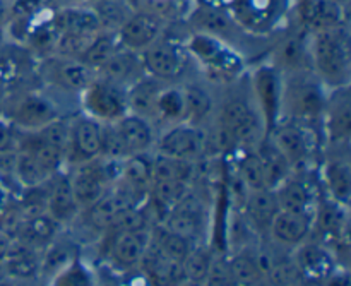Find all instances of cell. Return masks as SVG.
<instances>
[{"mask_svg":"<svg viewBox=\"0 0 351 286\" xmlns=\"http://www.w3.org/2000/svg\"><path fill=\"white\" fill-rule=\"evenodd\" d=\"M184 43L192 64L201 71V78L211 84L230 86L247 74L249 60L245 55L223 40L187 31Z\"/></svg>","mask_w":351,"mask_h":286,"instance_id":"cell-1","label":"cell"},{"mask_svg":"<svg viewBox=\"0 0 351 286\" xmlns=\"http://www.w3.org/2000/svg\"><path fill=\"white\" fill-rule=\"evenodd\" d=\"M350 26L308 33L311 71L328 91L345 88L351 82Z\"/></svg>","mask_w":351,"mask_h":286,"instance_id":"cell-2","label":"cell"},{"mask_svg":"<svg viewBox=\"0 0 351 286\" xmlns=\"http://www.w3.org/2000/svg\"><path fill=\"white\" fill-rule=\"evenodd\" d=\"M328 93L311 69L285 72L280 120H293L319 127Z\"/></svg>","mask_w":351,"mask_h":286,"instance_id":"cell-3","label":"cell"},{"mask_svg":"<svg viewBox=\"0 0 351 286\" xmlns=\"http://www.w3.org/2000/svg\"><path fill=\"white\" fill-rule=\"evenodd\" d=\"M62 98L64 96L45 88L23 89L17 95H10L9 91L0 113L5 115L19 132H38L53 120L71 117V113L65 112L69 102H62Z\"/></svg>","mask_w":351,"mask_h":286,"instance_id":"cell-4","label":"cell"},{"mask_svg":"<svg viewBox=\"0 0 351 286\" xmlns=\"http://www.w3.org/2000/svg\"><path fill=\"white\" fill-rule=\"evenodd\" d=\"M267 139L283 154L293 174H308L319 165L324 151L321 129L311 123L280 120Z\"/></svg>","mask_w":351,"mask_h":286,"instance_id":"cell-5","label":"cell"},{"mask_svg":"<svg viewBox=\"0 0 351 286\" xmlns=\"http://www.w3.org/2000/svg\"><path fill=\"white\" fill-rule=\"evenodd\" d=\"M156 137L158 129L153 122L129 112L117 122L103 123L101 153L113 160L153 153Z\"/></svg>","mask_w":351,"mask_h":286,"instance_id":"cell-6","label":"cell"},{"mask_svg":"<svg viewBox=\"0 0 351 286\" xmlns=\"http://www.w3.org/2000/svg\"><path fill=\"white\" fill-rule=\"evenodd\" d=\"M295 3L297 0H235L228 12L247 34L271 40L293 19Z\"/></svg>","mask_w":351,"mask_h":286,"instance_id":"cell-7","label":"cell"},{"mask_svg":"<svg viewBox=\"0 0 351 286\" xmlns=\"http://www.w3.org/2000/svg\"><path fill=\"white\" fill-rule=\"evenodd\" d=\"M34 74L43 84L41 88L69 99H77L96 78L95 69L79 58L60 53H50L38 58L34 64Z\"/></svg>","mask_w":351,"mask_h":286,"instance_id":"cell-8","label":"cell"},{"mask_svg":"<svg viewBox=\"0 0 351 286\" xmlns=\"http://www.w3.org/2000/svg\"><path fill=\"white\" fill-rule=\"evenodd\" d=\"M184 38L185 34L177 36L167 26L165 33L156 41L141 51L146 74L161 82H180L187 78L192 60L185 48Z\"/></svg>","mask_w":351,"mask_h":286,"instance_id":"cell-9","label":"cell"},{"mask_svg":"<svg viewBox=\"0 0 351 286\" xmlns=\"http://www.w3.org/2000/svg\"><path fill=\"white\" fill-rule=\"evenodd\" d=\"M247 84L254 103L259 108L261 117L264 120L266 134L273 130V127L281 119V89H283V72L271 64L267 58L257 62L256 65L247 69Z\"/></svg>","mask_w":351,"mask_h":286,"instance_id":"cell-10","label":"cell"},{"mask_svg":"<svg viewBox=\"0 0 351 286\" xmlns=\"http://www.w3.org/2000/svg\"><path fill=\"white\" fill-rule=\"evenodd\" d=\"M184 26L187 31H195V33H204L209 36H215L223 40L225 43L232 45L239 51H242L247 57L245 48L249 40H259L250 34H247L239 24L233 21L228 10L209 9V7H201L192 3L191 9L187 10L184 17Z\"/></svg>","mask_w":351,"mask_h":286,"instance_id":"cell-11","label":"cell"},{"mask_svg":"<svg viewBox=\"0 0 351 286\" xmlns=\"http://www.w3.org/2000/svg\"><path fill=\"white\" fill-rule=\"evenodd\" d=\"M79 112L101 123H112L122 119L129 113L127 105V89L106 81V79L96 78L91 84L79 95L77 98Z\"/></svg>","mask_w":351,"mask_h":286,"instance_id":"cell-12","label":"cell"},{"mask_svg":"<svg viewBox=\"0 0 351 286\" xmlns=\"http://www.w3.org/2000/svg\"><path fill=\"white\" fill-rule=\"evenodd\" d=\"M154 153L165 154L175 160L191 161V163H197L204 158H213L209 156L206 127L192 126L187 122L161 129L154 144Z\"/></svg>","mask_w":351,"mask_h":286,"instance_id":"cell-13","label":"cell"},{"mask_svg":"<svg viewBox=\"0 0 351 286\" xmlns=\"http://www.w3.org/2000/svg\"><path fill=\"white\" fill-rule=\"evenodd\" d=\"M324 150H350L351 141V91L350 86L328 93L321 123Z\"/></svg>","mask_w":351,"mask_h":286,"instance_id":"cell-14","label":"cell"},{"mask_svg":"<svg viewBox=\"0 0 351 286\" xmlns=\"http://www.w3.org/2000/svg\"><path fill=\"white\" fill-rule=\"evenodd\" d=\"M267 60L281 72H295L311 69V48L308 33L291 19L276 36H273Z\"/></svg>","mask_w":351,"mask_h":286,"instance_id":"cell-15","label":"cell"},{"mask_svg":"<svg viewBox=\"0 0 351 286\" xmlns=\"http://www.w3.org/2000/svg\"><path fill=\"white\" fill-rule=\"evenodd\" d=\"M168 23L154 10L136 2V10L117 31V40L122 48L141 53L167 29Z\"/></svg>","mask_w":351,"mask_h":286,"instance_id":"cell-16","label":"cell"},{"mask_svg":"<svg viewBox=\"0 0 351 286\" xmlns=\"http://www.w3.org/2000/svg\"><path fill=\"white\" fill-rule=\"evenodd\" d=\"M293 19L307 33L350 26V3L336 0H297Z\"/></svg>","mask_w":351,"mask_h":286,"instance_id":"cell-17","label":"cell"},{"mask_svg":"<svg viewBox=\"0 0 351 286\" xmlns=\"http://www.w3.org/2000/svg\"><path fill=\"white\" fill-rule=\"evenodd\" d=\"M350 150H324L319 161V177L326 194L338 204L348 208L351 198Z\"/></svg>","mask_w":351,"mask_h":286,"instance_id":"cell-18","label":"cell"},{"mask_svg":"<svg viewBox=\"0 0 351 286\" xmlns=\"http://www.w3.org/2000/svg\"><path fill=\"white\" fill-rule=\"evenodd\" d=\"M57 36L91 38L103 29L91 3L86 0L57 3L51 16Z\"/></svg>","mask_w":351,"mask_h":286,"instance_id":"cell-19","label":"cell"},{"mask_svg":"<svg viewBox=\"0 0 351 286\" xmlns=\"http://www.w3.org/2000/svg\"><path fill=\"white\" fill-rule=\"evenodd\" d=\"M103 123L84 113H75L71 119V146L67 167L101 156Z\"/></svg>","mask_w":351,"mask_h":286,"instance_id":"cell-20","label":"cell"},{"mask_svg":"<svg viewBox=\"0 0 351 286\" xmlns=\"http://www.w3.org/2000/svg\"><path fill=\"white\" fill-rule=\"evenodd\" d=\"M204 202L192 191L184 201L178 202L173 209H170L167 213V216H165V219L161 223L168 230H171V232L185 237L191 242L199 243V240L202 237V230H204Z\"/></svg>","mask_w":351,"mask_h":286,"instance_id":"cell-21","label":"cell"},{"mask_svg":"<svg viewBox=\"0 0 351 286\" xmlns=\"http://www.w3.org/2000/svg\"><path fill=\"white\" fill-rule=\"evenodd\" d=\"M185 96V122L192 126H208L215 117L218 99L211 88V82L204 78L187 79L180 81Z\"/></svg>","mask_w":351,"mask_h":286,"instance_id":"cell-22","label":"cell"},{"mask_svg":"<svg viewBox=\"0 0 351 286\" xmlns=\"http://www.w3.org/2000/svg\"><path fill=\"white\" fill-rule=\"evenodd\" d=\"M274 194L280 204V211L298 213L314 218L317 198L305 174H291L274 189Z\"/></svg>","mask_w":351,"mask_h":286,"instance_id":"cell-23","label":"cell"},{"mask_svg":"<svg viewBox=\"0 0 351 286\" xmlns=\"http://www.w3.org/2000/svg\"><path fill=\"white\" fill-rule=\"evenodd\" d=\"M96 74L99 78L106 79V81L125 89H129L130 86L141 81L144 75H147L146 69L143 65L141 53L127 50V48L122 47H119L113 51L112 57L96 71Z\"/></svg>","mask_w":351,"mask_h":286,"instance_id":"cell-24","label":"cell"},{"mask_svg":"<svg viewBox=\"0 0 351 286\" xmlns=\"http://www.w3.org/2000/svg\"><path fill=\"white\" fill-rule=\"evenodd\" d=\"M293 261L297 263L305 281L321 285L338 267L336 257L328 247L315 242H304L295 247Z\"/></svg>","mask_w":351,"mask_h":286,"instance_id":"cell-25","label":"cell"},{"mask_svg":"<svg viewBox=\"0 0 351 286\" xmlns=\"http://www.w3.org/2000/svg\"><path fill=\"white\" fill-rule=\"evenodd\" d=\"M48 184H50V189H48L47 201H45V211L60 226L69 225L77 218L81 208L72 192L67 171L65 174L60 171L58 175H55Z\"/></svg>","mask_w":351,"mask_h":286,"instance_id":"cell-26","label":"cell"},{"mask_svg":"<svg viewBox=\"0 0 351 286\" xmlns=\"http://www.w3.org/2000/svg\"><path fill=\"white\" fill-rule=\"evenodd\" d=\"M278 211L280 204L273 189H261V191L249 192L242 216L252 232L269 233V226Z\"/></svg>","mask_w":351,"mask_h":286,"instance_id":"cell-27","label":"cell"},{"mask_svg":"<svg viewBox=\"0 0 351 286\" xmlns=\"http://www.w3.org/2000/svg\"><path fill=\"white\" fill-rule=\"evenodd\" d=\"M312 218L298 213L278 211L269 226L271 239L283 247H298L311 237Z\"/></svg>","mask_w":351,"mask_h":286,"instance_id":"cell-28","label":"cell"},{"mask_svg":"<svg viewBox=\"0 0 351 286\" xmlns=\"http://www.w3.org/2000/svg\"><path fill=\"white\" fill-rule=\"evenodd\" d=\"M185 122V96L180 82H167L160 89L154 105L153 123L161 129Z\"/></svg>","mask_w":351,"mask_h":286,"instance_id":"cell-29","label":"cell"},{"mask_svg":"<svg viewBox=\"0 0 351 286\" xmlns=\"http://www.w3.org/2000/svg\"><path fill=\"white\" fill-rule=\"evenodd\" d=\"M147 247H149V228L115 233V240L110 247V257L117 266L134 267L141 264Z\"/></svg>","mask_w":351,"mask_h":286,"instance_id":"cell-30","label":"cell"},{"mask_svg":"<svg viewBox=\"0 0 351 286\" xmlns=\"http://www.w3.org/2000/svg\"><path fill=\"white\" fill-rule=\"evenodd\" d=\"M58 230H60V225L47 211L33 213L27 218L21 219L17 226L19 242L36 250L45 249L48 243L53 242L57 239Z\"/></svg>","mask_w":351,"mask_h":286,"instance_id":"cell-31","label":"cell"},{"mask_svg":"<svg viewBox=\"0 0 351 286\" xmlns=\"http://www.w3.org/2000/svg\"><path fill=\"white\" fill-rule=\"evenodd\" d=\"M40 250L24 246V243H19V247L12 243L7 256L2 259L3 274L9 280H34L40 276Z\"/></svg>","mask_w":351,"mask_h":286,"instance_id":"cell-32","label":"cell"},{"mask_svg":"<svg viewBox=\"0 0 351 286\" xmlns=\"http://www.w3.org/2000/svg\"><path fill=\"white\" fill-rule=\"evenodd\" d=\"M346 208L338 204L326 195L324 199H317L315 204L312 226L319 230L328 239L339 240L346 232Z\"/></svg>","mask_w":351,"mask_h":286,"instance_id":"cell-33","label":"cell"},{"mask_svg":"<svg viewBox=\"0 0 351 286\" xmlns=\"http://www.w3.org/2000/svg\"><path fill=\"white\" fill-rule=\"evenodd\" d=\"M14 177L17 185L26 191L43 187L53 178L36 156L24 147H17L14 153Z\"/></svg>","mask_w":351,"mask_h":286,"instance_id":"cell-34","label":"cell"},{"mask_svg":"<svg viewBox=\"0 0 351 286\" xmlns=\"http://www.w3.org/2000/svg\"><path fill=\"white\" fill-rule=\"evenodd\" d=\"M151 154H134L125 158L120 167L119 180L125 187L139 192V194L149 195L151 184H153V168H151Z\"/></svg>","mask_w":351,"mask_h":286,"instance_id":"cell-35","label":"cell"},{"mask_svg":"<svg viewBox=\"0 0 351 286\" xmlns=\"http://www.w3.org/2000/svg\"><path fill=\"white\" fill-rule=\"evenodd\" d=\"M163 84H167V82L158 81V79L151 78V75H144L141 81H137L136 84L130 86V88L127 89V105H129V112L144 117V119H147L149 122H153L154 105H156L158 93L163 88Z\"/></svg>","mask_w":351,"mask_h":286,"instance_id":"cell-36","label":"cell"},{"mask_svg":"<svg viewBox=\"0 0 351 286\" xmlns=\"http://www.w3.org/2000/svg\"><path fill=\"white\" fill-rule=\"evenodd\" d=\"M259 156L261 163L264 168V177H266V185L267 189H276L285 178L290 177L293 171L291 167L288 165V161L285 160L283 154L274 147V144L267 139V136L261 141V144L257 147H254Z\"/></svg>","mask_w":351,"mask_h":286,"instance_id":"cell-37","label":"cell"},{"mask_svg":"<svg viewBox=\"0 0 351 286\" xmlns=\"http://www.w3.org/2000/svg\"><path fill=\"white\" fill-rule=\"evenodd\" d=\"M77 259V250L75 246L71 242H64V240L55 239L53 242L48 243L43 250H41V263H40V278L43 280H51L55 274L60 273L62 270L72 264Z\"/></svg>","mask_w":351,"mask_h":286,"instance_id":"cell-38","label":"cell"},{"mask_svg":"<svg viewBox=\"0 0 351 286\" xmlns=\"http://www.w3.org/2000/svg\"><path fill=\"white\" fill-rule=\"evenodd\" d=\"M149 243L165 257L171 261H178V263H182L187 257V254L191 252L192 247L195 246L194 242H191L185 237L168 230L163 223L149 228Z\"/></svg>","mask_w":351,"mask_h":286,"instance_id":"cell-39","label":"cell"},{"mask_svg":"<svg viewBox=\"0 0 351 286\" xmlns=\"http://www.w3.org/2000/svg\"><path fill=\"white\" fill-rule=\"evenodd\" d=\"M230 270L239 286H269L252 250H239L228 257Z\"/></svg>","mask_w":351,"mask_h":286,"instance_id":"cell-40","label":"cell"},{"mask_svg":"<svg viewBox=\"0 0 351 286\" xmlns=\"http://www.w3.org/2000/svg\"><path fill=\"white\" fill-rule=\"evenodd\" d=\"M89 3L95 9L103 29L113 31V33H117L119 27L136 10V0H99V2Z\"/></svg>","mask_w":351,"mask_h":286,"instance_id":"cell-41","label":"cell"},{"mask_svg":"<svg viewBox=\"0 0 351 286\" xmlns=\"http://www.w3.org/2000/svg\"><path fill=\"white\" fill-rule=\"evenodd\" d=\"M119 47L120 45L119 40H117V33L101 29L89 40V43L86 45L84 51L81 53L79 60L84 62L86 65H89V67L95 69V71H98V69L112 57L113 51Z\"/></svg>","mask_w":351,"mask_h":286,"instance_id":"cell-42","label":"cell"},{"mask_svg":"<svg viewBox=\"0 0 351 286\" xmlns=\"http://www.w3.org/2000/svg\"><path fill=\"white\" fill-rule=\"evenodd\" d=\"M237 153V165L233 170L239 174L243 184L247 185L250 192L267 189L266 177H264V168L257 156L256 150H239Z\"/></svg>","mask_w":351,"mask_h":286,"instance_id":"cell-43","label":"cell"},{"mask_svg":"<svg viewBox=\"0 0 351 286\" xmlns=\"http://www.w3.org/2000/svg\"><path fill=\"white\" fill-rule=\"evenodd\" d=\"M213 257H215V254L209 247L195 243L191 252L187 254V257L182 261L185 281L187 283H204L209 267H211Z\"/></svg>","mask_w":351,"mask_h":286,"instance_id":"cell-44","label":"cell"},{"mask_svg":"<svg viewBox=\"0 0 351 286\" xmlns=\"http://www.w3.org/2000/svg\"><path fill=\"white\" fill-rule=\"evenodd\" d=\"M48 286H96L91 270L77 259L47 281Z\"/></svg>","mask_w":351,"mask_h":286,"instance_id":"cell-45","label":"cell"},{"mask_svg":"<svg viewBox=\"0 0 351 286\" xmlns=\"http://www.w3.org/2000/svg\"><path fill=\"white\" fill-rule=\"evenodd\" d=\"M266 280L269 286H297L304 281V276L293 257H290V259L278 261L266 274Z\"/></svg>","mask_w":351,"mask_h":286,"instance_id":"cell-46","label":"cell"},{"mask_svg":"<svg viewBox=\"0 0 351 286\" xmlns=\"http://www.w3.org/2000/svg\"><path fill=\"white\" fill-rule=\"evenodd\" d=\"M204 286H239L230 270L228 257L215 256L204 280Z\"/></svg>","mask_w":351,"mask_h":286,"instance_id":"cell-47","label":"cell"},{"mask_svg":"<svg viewBox=\"0 0 351 286\" xmlns=\"http://www.w3.org/2000/svg\"><path fill=\"white\" fill-rule=\"evenodd\" d=\"M17 144H19V130L5 115L0 113V153L16 151Z\"/></svg>","mask_w":351,"mask_h":286,"instance_id":"cell-48","label":"cell"},{"mask_svg":"<svg viewBox=\"0 0 351 286\" xmlns=\"http://www.w3.org/2000/svg\"><path fill=\"white\" fill-rule=\"evenodd\" d=\"M321 285L322 286H351L348 271L341 270V267L338 266L328 278H326L324 281H322Z\"/></svg>","mask_w":351,"mask_h":286,"instance_id":"cell-49","label":"cell"},{"mask_svg":"<svg viewBox=\"0 0 351 286\" xmlns=\"http://www.w3.org/2000/svg\"><path fill=\"white\" fill-rule=\"evenodd\" d=\"M12 2L14 0H0V40H3L7 24L12 16Z\"/></svg>","mask_w":351,"mask_h":286,"instance_id":"cell-50","label":"cell"},{"mask_svg":"<svg viewBox=\"0 0 351 286\" xmlns=\"http://www.w3.org/2000/svg\"><path fill=\"white\" fill-rule=\"evenodd\" d=\"M235 0H192V3L201 7H209V9L218 10H230Z\"/></svg>","mask_w":351,"mask_h":286,"instance_id":"cell-51","label":"cell"},{"mask_svg":"<svg viewBox=\"0 0 351 286\" xmlns=\"http://www.w3.org/2000/svg\"><path fill=\"white\" fill-rule=\"evenodd\" d=\"M10 246H12V240H10V237H7L5 232H2V230H0V261L7 256Z\"/></svg>","mask_w":351,"mask_h":286,"instance_id":"cell-52","label":"cell"},{"mask_svg":"<svg viewBox=\"0 0 351 286\" xmlns=\"http://www.w3.org/2000/svg\"><path fill=\"white\" fill-rule=\"evenodd\" d=\"M9 91H10V86L7 84L3 79H0V108H2V105H3V102H5Z\"/></svg>","mask_w":351,"mask_h":286,"instance_id":"cell-53","label":"cell"},{"mask_svg":"<svg viewBox=\"0 0 351 286\" xmlns=\"http://www.w3.org/2000/svg\"><path fill=\"white\" fill-rule=\"evenodd\" d=\"M0 286H14L10 281H5V278H0Z\"/></svg>","mask_w":351,"mask_h":286,"instance_id":"cell-54","label":"cell"},{"mask_svg":"<svg viewBox=\"0 0 351 286\" xmlns=\"http://www.w3.org/2000/svg\"><path fill=\"white\" fill-rule=\"evenodd\" d=\"M336 2H341V3H350V0H336Z\"/></svg>","mask_w":351,"mask_h":286,"instance_id":"cell-55","label":"cell"},{"mask_svg":"<svg viewBox=\"0 0 351 286\" xmlns=\"http://www.w3.org/2000/svg\"><path fill=\"white\" fill-rule=\"evenodd\" d=\"M86 2H99V0H86Z\"/></svg>","mask_w":351,"mask_h":286,"instance_id":"cell-56","label":"cell"}]
</instances>
